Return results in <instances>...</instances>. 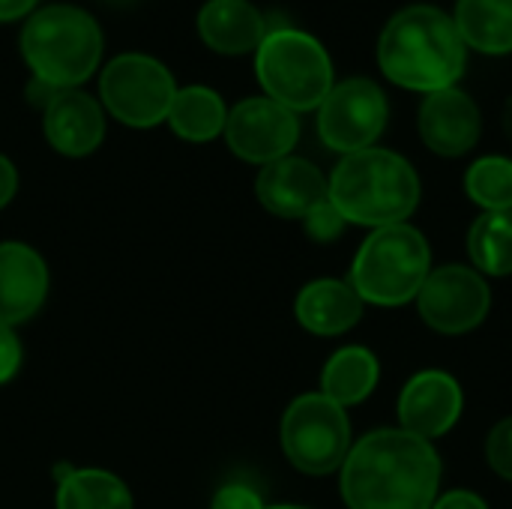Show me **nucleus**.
<instances>
[{
  "mask_svg": "<svg viewBox=\"0 0 512 509\" xmlns=\"http://www.w3.org/2000/svg\"><path fill=\"white\" fill-rule=\"evenodd\" d=\"M441 459L435 447L402 429H378L351 447L342 465L348 509H432Z\"/></svg>",
  "mask_w": 512,
  "mask_h": 509,
  "instance_id": "obj_1",
  "label": "nucleus"
},
{
  "mask_svg": "<svg viewBox=\"0 0 512 509\" xmlns=\"http://www.w3.org/2000/svg\"><path fill=\"white\" fill-rule=\"evenodd\" d=\"M378 66L396 87L429 96L459 84L468 66V48L453 15L432 3H414L384 24Z\"/></svg>",
  "mask_w": 512,
  "mask_h": 509,
  "instance_id": "obj_2",
  "label": "nucleus"
},
{
  "mask_svg": "<svg viewBox=\"0 0 512 509\" xmlns=\"http://www.w3.org/2000/svg\"><path fill=\"white\" fill-rule=\"evenodd\" d=\"M327 198L345 222L366 228L402 225L420 204V177L411 162L384 147H366L339 159L327 180Z\"/></svg>",
  "mask_w": 512,
  "mask_h": 509,
  "instance_id": "obj_3",
  "label": "nucleus"
},
{
  "mask_svg": "<svg viewBox=\"0 0 512 509\" xmlns=\"http://www.w3.org/2000/svg\"><path fill=\"white\" fill-rule=\"evenodd\" d=\"M21 54L33 78L54 87H81L102 60V27L96 18L69 3H51L24 21Z\"/></svg>",
  "mask_w": 512,
  "mask_h": 509,
  "instance_id": "obj_4",
  "label": "nucleus"
},
{
  "mask_svg": "<svg viewBox=\"0 0 512 509\" xmlns=\"http://www.w3.org/2000/svg\"><path fill=\"white\" fill-rule=\"evenodd\" d=\"M255 75L264 96L288 111H318L333 90V60L327 48L306 30L291 24L267 27L255 51Z\"/></svg>",
  "mask_w": 512,
  "mask_h": 509,
  "instance_id": "obj_5",
  "label": "nucleus"
},
{
  "mask_svg": "<svg viewBox=\"0 0 512 509\" xmlns=\"http://www.w3.org/2000/svg\"><path fill=\"white\" fill-rule=\"evenodd\" d=\"M432 252L426 237L411 225L375 228L360 246L351 267V288L363 303L402 306L414 300L429 279Z\"/></svg>",
  "mask_w": 512,
  "mask_h": 509,
  "instance_id": "obj_6",
  "label": "nucleus"
},
{
  "mask_svg": "<svg viewBox=\"0 0 512 509\" xmlns=\"http://www.w3.org/2000/svg\"><path fill=\"white\" fill-rule=\"evenodd\" d=\"M285 459L309 477H327L339 471L351 453V420L342 405L324 393L297 396L279 426Z\"/></svg>",
  "mask_w": 512,
  "mask_h": 509,
  "instance_id": "obj_7",
  "label": "nucleus"
},
{
  "mask_svg": "<svg viewBox=\"0 0 512 509\" xmlns=\"http://www.w3.org/2000/svg\"><path fill=\"white\" fill-rule=\"evenodd\" d=\"M177 96V81L165 63L150 54H120L105 63L99 75L102 108L132 129H153L168 120L171 102Z\"/></svg>",
  "mask_w": 512,
  "mask_h": 509,
  "instance_id": "obj_8",
  "label": "nucleus"
},
{
  "mask_svg": "<svg viewBox=\"0 0 512 509\" xmlns=\"http://www.w3.org/2000/svg\"><path fill=\"white\" fill-rule=\"evenodd\" d=\"M390 117L387 93L372 78H348L333 84L318 105V135L333 153H357L375 147Z\"/></svg>",
  "mask_w": 512,
  "mask_h": 509,
  "instance_id": "obj_9",
  "label": "nucleus"
},
{
  "mask_svg": "<svg viewBox=\"0 0 512 509\" xmlns=\"http://www.w3.org/2000/svg\"><path fill=\"white\" fill-rule=\"evenodd\" d=\"M222 135L237 159L264 168L291 156L300 141V120L294 111L267 96H249L228 111Z\"/></svg>",
  "mask_w": 512,
  "mask_h": 509,
  "instance_id": "obj_10",
  "label": "nucleus"
},
{
  "mask_svg": "<svg viewBox=\"0 0 512 509\" xmlns=\"http://www.w3.org/2000/svg\"><path fill=\"white\" fill-rule=\"evenodd\" d=\"M417 306L432 330L459 336L483 324L492 306V294L480 273L462 264H450L429 273L417 294Z\"/></svg>",
  "mask_w": 512,
  "mask_h": 509,
  "instance_id": "obj_11",
  "label": "nucleus"
},
{
  "mask_svg": "<svg viewBox=\"0 0 512 509\" xmlns=\"http://www.w3.org/2000/svg\"><path fill=\"white\" fill-rule=\"evenodd\" d=\"M51 276L45 258L21 240L0 243V327L27 324L48 300Z\"/></svg>",
  "mask_w": 512,
  "mask_h": 509,
  "instance_id": "obj_12",
  "label": "nucleus"
},
{
  "mask_svg": "<svg viewBox=\"0 0 512 509\" xmlns=\"http://www.w3.org/2000/svg\"><path fill=\"white\" fill-rule=\"evenodd\" d=\"M417 126H420V138L432 153L456 159L477 147L483 132V117L477 102L465 90L447 87L423 99Z\"/></svg>",
  "mask_w": 512,
  "mask_h": 509,
  "instance_id": "obj_13",
  "label": "nucleus"
},
{
  "mask_svg": "<svg viewBox=\"0 0 512 509\" xmlns=\"http://www.w3.org/2000/svg\"><path fill=\"white\" fill-rule=\"evenodd\" d=\"M45 141L69 159H81L99 150L105 138V108L96 96L72 87L57 90L42 108Z\"/></svg>",
  "mask_w": 512,
  "mask_h": 509,
  "instance_id": "obj_14",
  "label": "nucleus"
},
{
  "mask_svg": "<svg viewBox=\"0 0 512 509\" xmlns=\"http://www.w3.org/2000/svg\"><path fill=\"white\" fill-rule=\"evenodd\" d=\"M462 417V387L447 372H420L414 375L399 396V423L402 432L423 441L447 435Z\"/></svg>",
  "mask_w": 512,
  "mask_h": 509,
  "instance_id": "obj_15",
  "label": "nucleus"
},
{
  "mask_svg": "<svg viewBox=\"0 0 512 509\" xmlns=\"http://www.w3.org/2000/svg\"><path fill=\"white\" fill-rule=\"evenodd\" d=\"M255 195L261 207L279 219H303L327 198V177L303 156H285L258 171Z\"/></svg>",
  "mask_w": 512,
  "mask_h": 509,
  "instance_id": "obj_16",
  "label": "nucleus"
},
{
  "mask_svg": "<svg viewBox=\"0 0 512 509\" xmlns=\"http://www.w3.org/2000/svg\"><path fill=\"white\" fill-rule=\"evenodd\" d=\"M198 33L216 54H249L267 36V18L249 0H207L198 12Z\"/></svg>",
  "mask_w": 512,
  "mask_h": 509,
  "instance_id": "obj_17",
  "label": "nucleus"
},
{
  "mask_svg": "<svg viewBox=\"0 0 512 509\" xmlns=\"http://www.w3.org/2000/svg\"><path fill=\"white\" fill-rule=\"evenodd\" d=\"M294 315L300 327L315 336H342L360 321L363 300L357 297L351 282L315 279L297 294Z\"/></svg>",
  "mask_w": 512,
  "mask_h": 509,
  "instance_id": "obj_18",
  "label": "nucleus"
},
{
  "mask_svg": "<svg viewBox=\"0 0 512 509\" xmlns=\"http://www.w3.org/2000/svg\"><path fill=\"white\" fill-rule=\"evenodd\" d=\"M453 21L465 48L492 57L512 51V0H459Z\"/></svg>",
  "mask_w": 512,
  "mask_h": 509,
  "instance_id": "obj_19",
  "label": "nucleus"
},
{
  "mask_svg": "<svg viewBox=\"0 0 512 509\" xmlns=\"http://www.w3.org/2000/svg\"><path fill=\"white\" fill-rule=\"evenodd\" d=\"M54 504L57 509H135L126 480L105 468H66Z\"/></svg>",
  "mask_w": 512,
  "mask_h": 509,
  "instance_id": "obj_20",
  "label": "nucleus"
},
{
  "mask_svg": "<svg viewBox=\"0 0 512 509\" xmlns=\"http://www.w3.org/2000/svg\"><path fill=\"white\" fill-rule=\"evenodd\" d=\"M228 108L222 96L204 84L177 87V96L168 111V126L177 138L189 144H207L225 132Z\"/></svg>",
  "mask_w": 512,
  "mask_h": 509,
  "instance_id": "obj_21",
  "label": "nucleus"
},
{
  "mask_svg": "<svg viewBox=\"0 0 512 509\" xmlns=\"http://www.w3.org/2000/svg\"><path fill=\"white\" fill-rule=\"evenodd\" d=\"M378 375V357L369 348L348 345L327 360L321 372V393L330 402L351 408L372 396V390L378 387Z\"/></svg>",
  "mask_w": 512,
  "mask_h": 509,
  "instance_id": "obj_22",
  "label": "nucleus"
},
{
  "mask_svg": "<svg viewBox=\"0 0 512 509\" xmlns=\"http://www.w3.org/2000/svg\"><path fill=\"white\" fill-rule=\"evenodd\" d=\"M471 261L489 276L512 273V210L507 213H483L468 234Z\"/></svg>",
  "mask_w": 512,
  "mask_h": 509,
  "instance_id": "obj_23",
  "label": "nucleus"
},
{
  "mask_svg": "<svg viewBox=\"0 0 512 509\" xmlns=\"http://www.w3.org/2000/svg\"><path fill=\"white\" fill-rule=\"evenodd\" d=\"M465 189L474 204L486 207V213L512 210V159L507 156H483L465 174Z\"/></svg>",
  "mask_w": 512,
  "mask_h": 509,
  "instance_id": "obj_24",
  "label": "nucleus"
},
{
  "mask_svg": "<svg viewBox=\"0 0 512 509\" xmlns=\"http://www.w3.org/2000/svg\"><path fill=\"white\" fill-rule=\"evenodd\" d=\"M345 216L333 207V201L330 198H324L321 204H315L306 216H303V228H306V234L315 240V243H333V240H339L342 237V231H345Z\"/></svg>",
  "mask_w": 512,
  "mask_h": 509,
  "instance_id": "obj_25",
  "label": "nucleus"
},
{
  "mask_svg": "<svg viewBox=\"0 0 512 509\" xmlns=\"http://www.w3.org/2000/svg\"><path fill=\"white\" fill-rule=\"evenodd\" d=\"M486 459L498 477L512 483V417L492 429V435L486 441Z\"/></svg>",
  "mask_w": 512,
  "mask_h": 509,
  "instance_id": "obj_26",
  "label": "nucleus"
},
{
  "mask_svg": "<svg viewBox=\"0 0 512 509\" xmlns=\"http://www.w3.org/2000/svg\"><path fill=\"white\" fill-rule=\"evenodd\" d=\"M210 509H267V504L255 486H249L243 480H231L216 489Z\"/></svg>",
  "mask_w": 512,
  "mask_h": 509,
  "instance_id": "obj_27",
  "label": "nucleus"
},
{
  "mask_svg": "<svg viewBox=\"0 0 512 509\" xmlns=\"http://www.w3.org/2000/svg\"><path fill=\"white\" fill-rule=\"evenodd\" d=\"M24 366V345L12 327H0V387L15 381Z\"/></svg>",
  "mask_w": 512,
  "mask_h": 509,
  "instance_id": "obj_28",
  "label": "nucleus"
},
{
  "mask_svg": "<svg viewBox=\"0 0 512 509\" xmlns=\"http://www.w3.org/2000/svg\"><path fill=\"white\" fill-rule=\"evenodd\" d=\"M15 192H18V171L9 162V156L0 153V210L12 204Z\"/></svg>",
  "mask_w": 512,
  "mask_h": 509,
  "instance_id": "obj_29",
  "label": "nucleus"
},
{
  "mask_svg": "<svg viewBox=\"0 0 512 509\" xmlns=\"http://www.w3.org/2000/svg\"><path fill=\"white\" fill-rule=\"evenodd\" d=\"M432 509H489V507H486V501H483L480 495H474V492H450V495L438 498Z\"/></svg>",
  "mask_w": 512,
  "mask_h": 509,
  "instance_id": "obj_30",
  "label": "nucleus"
},
{
  "mask_svg": "<svg viewBox=\"0 0 512 509\" xmlns=\"http://www.w3.org/2000/svg\"><path fill=\"white\" fill-rule=\"evenodd\" d=\"M39 0H0V21H18L36 9Z\"/></svg>",
  "mask_w": 512,
  "mask_h": 509,
  "instance_id": "obj_31",
  "label": "nucleus"
},
{
  "mask_svg": "<svg viewBox=\"0 0 512 509\" xmlns=\"http://www.w3.org/2000/svg\"><path fill=\"white\" fill-rule=\"evenodd\" d=\"M267 509H309V507H297V504H276V507H267Z\"/></svg>",
  "mask_w": 512,
  "mask_h": 509,
  "instance_id": "obj_32",
  "label": "nucleus"
}]
</instances>
